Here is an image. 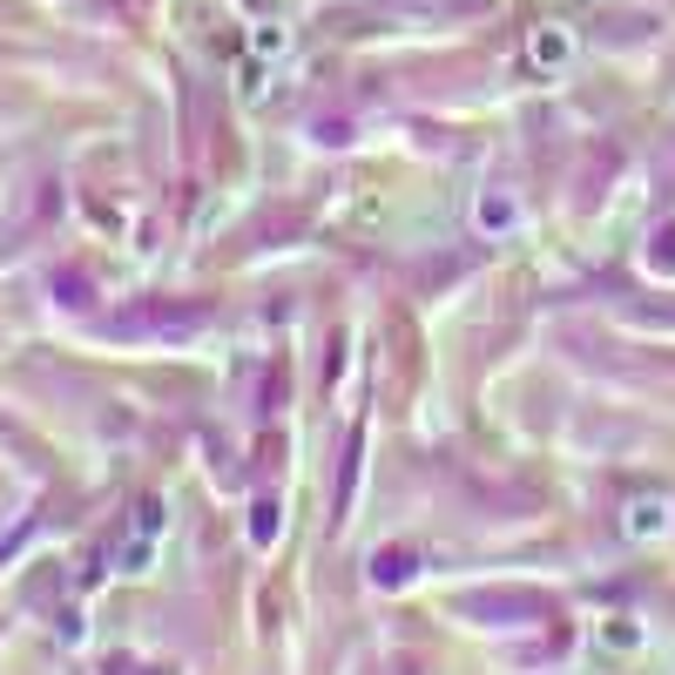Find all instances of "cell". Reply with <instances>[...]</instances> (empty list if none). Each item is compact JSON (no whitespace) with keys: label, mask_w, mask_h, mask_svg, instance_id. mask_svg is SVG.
<instances>
[{"label":"cell","mask_w":675,"mask_h":675,"mask_svg":"<svg viewBox=\"0 0 675 675\" xmlns=\"http://www.w3.org/2000/svg\"><path fill=\"white\" fill-rule=\"evenodd\" d=\"M527 216H521V197L514 190H480V203H473V230L480 236H506V230H521Z\"/></svg>","instance_id":"obj_3"},{"label":"cell","mask_w":675,"mask_h":675,"mask_svg":"<svg viewBox=\"0 0 675 675\" xmlns=\"http://www.w3.org/2000/svg\"><path fill=\"white\" fill-rule=\"evenodd\" d=\"M412 574H419V561H412L405 547H379V554H372V587H405Z\"/></svg>","instance_id":"obj_4"},{"label":"cell","mask_w":675,"mask_h":675,"mask_svg":"<svg viewBox=\"0 0 675 675\" xmlns=\"http://www.w3.org/2000/svg\"><path fill=\"white\" fill-rule=\"evenodd\" d=\"M271 534H278V506H258V547H271Z\"/></svg>","instance_id":"obj_7"},{"label":"cell","mask_w":675,"mask_h":675,"mask_svg":"<svg viewBox=\"0 0 675 675\" xmlns=\"http://www.w3.org/2000/svg\"><path fill=\"white\" fill-rule=\"evenodd\" d=\"M668 527H675V500H668V493H635V500L622 506V534H628L635 547L668 541Z\"/></svg>","instance_id":"obj_1"},{"label":"cell","mask_w":675,"mask_h":675,"mask_svg":"<svg viewBox=\"0 0 675 675\" xmlns=\"http://www.w3.org/2000/svg\"><path fill=\"white\" fill-rule=\"evenodd\" d=\"M648 271H655V278H675V223L648 236Z\"/></svg>","instance_id":"obj_5"},{"label":"cell","mask_w":675,"mask_h":675,"mask_svg":"<svg viewBox=\"0 0 675 675\" xmlns=\"http://www.w3.org/2000/svg\"><path fill=\"white\" fill-rule=\"evenodd\" d=\"M574 54H581V41H574L567 21L534 28V41H527V68H534V74H561V68H574Z\"/></svg>","instance_id":"obj_2"},{"label":"cell","mask_w":675,"mask_h":675,"mask_svg":"<svg viewBox=\"0 0 675 675\" xmlns=\"http://www.w3.org/2000/svg\"><path fill=\"white\" fill-rule=\"evenodd\" d=\"M608 642H615V648H642V622H635V615H615V628H602V648H608Z\"/></svg>","instance_id":"obj_6"}]
</instances>
